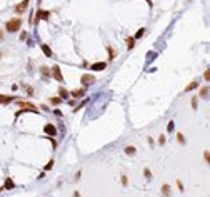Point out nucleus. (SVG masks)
<instances>
[{
  "mask_svg": "<svg viewBox=\"0 0 210 197\" xmlns=\"http://www.w3.org/2000/svg\"><path fill=\"white\" fill-rule=\"evenodd\" d=\"M173 129H175V124H173V120H170V122L167 124V132H172Z\"/></svg>",
  "mask_w": 210,
  "mask_h": 197,
  "instance_id": "obj_26",
  "label": "nucleus"
},
{
  "mask_svg": "<svg viewBox=\"0 0 210 197\" xmlns=\"http://www.w3.org/2000/svg\"><path fill=\"white\" fill-rule=\"evenodd\" d=\"M124 152L127 155H135V154H137V149H135L134 145H127V147L124 149Z\"/></svg>",
  "mask_w": 210,
  "mask_h": 197,
  "instance_id": "obj_15",
  "label": "nucleus"
},
{
  "mask_svg": "<svg viewBox=\"0 0 210 197\" xmlns=\"http://www.w3.org/2000/svg\"><path fill=\"white\" fill-rule=\"evenodd\" d=\"M74 197H80V194H78V192H74Z\"/></svg>",
  "mask_w": 210,
  "mask_h": 197,
  "instance_id": "obj_37",
  "label": "nucleus"
},
{
  "mask_svg": "<svg viewBox=\"0 0 210 197\" xmlns=\"http://www.w3.org/2000/svg\"><path fill=\"white\" fill-rule=\"evenodd\" d=\"M145 27H142V29H138V32H137V35H135V39H140V37H142L143 34H145Z\"/></svg>",
  "mask_w": 210,
  "mask_h": 197,
  "instance_id": "obj_25",
  "label": "nucleus"
},
{
  "mask_svg": "<svg viewBox=\"0 0 210 197\" xmlns=\"http://www.w3.org/2000/svg\"><path fill=\"white\" fill-rule=\"evenodd\" d=\"M27 37H29V35H27V32H22V35H20V39H22V40H25V39H27Z\"/></svg>",
  "mask_w": 210,
  "mask_h": 197,
  "instance_id": "obj_34",
  "label": "nucleus"
},
{
  "mask_svg": "<svg viewBox=\"0 0 210 197\" xmlns=\"http://www.w3.org/2000/svg\"><path fill=\"white\" fill-rule=\"evenodd\" d=\"M143 177L145 179H152V172H150V169H143Z\"/></svg>",
  "mask_w": 210,
  "mask_h": 197,
  "instance_id": "obj_23",
  "label": "nucleus"
},
{
  "mask_svg": "<svg viewBox=\"0 0 210 197\" xmlns=\"http://www.w3.org/2000/svg\"><path fill=\"white\" fill-rule=\"evenodd\" d=\"M203 79L207 80V82H210V69L205 70V74H203Z\"/></svg>",
  "mask_w": 210,
  "mask_h": 197,
  "instance_id": "obj_29",
  "label": "nucleus"
},
{
  "mask_svg": "<svg viewBox=\"0 0 210 197\" xmlns=\"http://www.w3.org/2000/svg\"><path fill=\"white\" fill-rule=\"evenodd\" d=\"M0 190H3V187H0Z\"/></svg>",
  "mask_w": 210,
  "mask_h": 197,
  "instance_id": "obj_39",
  "label": "nucleus"
},
{
  "mask_svg": "<svg viewBox=\"0 0 210 197\" xmlns=\"http://www.w3.org/2000/svg\"><path fill=\"white\" fill-rule=\"evenodd\" d=\"M13 187H15V184L12 182V179H7V182H5L3 189H13Z\"/></svg>",
  "mask_w": 210,
  "mask_h": 197,
  "instance_id": "obj_21",
  "label": "nucleus"
},
{
  "mask_svg": "<svg viewBox=\"0 0 210 197\" xmlns=\"http://www.w3.org/2000/svg\"><path fill=\"white\" fill-rule=\"evenodd\" d=\"M127 47L128 49H134L135 47V37H128L127 39Z\"/></svg>",
  "mask_w": 210,
  "mask_h": 197,
  "instance_id": "obj_18",
  "label": "nucleus"
},
{
  "mask_svg": "<svg viewBox=\"0 0 210 197\" xmlns=\"http://www.w3.org/2000/svg\"><path fill=\"white\" fill-rule=\"evenodd\" d=\"M177 140H179V144H185V137H183V134H182V132L177 134Z\"/></svg>",
  "mask_w": 210,
  "mask_h": 197,
  "instance_id": "obj_24",
  "label": "nucleus"
},
{
  "mask_svg": "<svg viewBox=\"0 0 210 197\" xmlns=\"http://www.w3.org/2000/svg\"><path fill=\"white\" fill-rule=\"evenodd\" d=\"M52 77H54L55 80H58V82H64V75H62L58 65H54V67H52Z\"/></svg>",
  "mask_w": 210,
  "mask_h": 197,
  "instance_id": "obj_4",
  "label": "nucleus"
},
{
  "mask_svg": "<svg viewBox=\"0 0 210 197\" xmlns=\"http://www.w3.org/2000/svg\"><path fill=\"white\" fill-rule=\"evenodd\" d=\"M84 95H85V89H77V90H72V92H70V97L77 98V100L82 98Z\"/></svg>",
  "mask_w": 210,
  "mask_h": 197,
  "instance_id": "obj_7",
  "label": "nucleus"
},
{
  "mask_svg": "<svg viewBox=\"0 0 210 197\" xmlns=\"http://www.w3.org/2000/svg\"><path fill=\"white\" fill-rule=\"evenodd\" d=\"M58 97L62 98V100H65V98L70 97V92H68V90H65L64 87H60V89H58Z\"/></svg>",
  "mask_w": 210,
  "mask_h": 197,
  "instance_id": "obj_13",
  "label": "nucleus"
},
{
  "mask_svg": "<svg viewBox=\"0 0 210 197\" xmlns=\"http://www.w3.org/2000/svg\"><path fill=\"white\" fill-rule=\"evenodd\" d=\"M177 187H179L180 192H183V184H182V180H177Z\"/></svg>",
  "mask_w": 210,
  "mask_h": 197,
  "instance_id": "obj_31",
  "label": "nucleus"
},
{
  "mask_svg": "<svg viewBox=\"0 0 210 197\" xmlns=\"http://www.w3.org/2000/svg\"><path fill=\"white\" fill-rule=\"evenodd\" d=\"M147 3H148V5H150V7H152V0H147Z\"/></svg>",
  "mask_w": 210,
  "mask_h": 197,
  "instance_id": "obj_38",
  "label": "nucleus"
},
{
  "mask_svg": "<svg viewBox=\"0 0 210 197\" xmlns=\"http://www.w3.org/2000/svg\"><path fill=\"white\" fill-rule=\"evenodd\" d=\"M159 145H165V135H160V137H159Z\"/></svg>",
  "mask_w": 210,
  "mask_h": 197,
  "instance_id": "obj_30",
  "label": "nucleus"
},
{
  "mask_svg": "<svg viewBox=\"0 0 210 197\" xmlns=\"http://www.w3.org/2000/svg\"><path fill=\"white\" fill-rule=\"evenodd\" d=\"M40 49H42V52L45 54V57H50V59H52V55H54V54H52V49L48 47L47 44H40Z\"/></svg>",
  "mask_w": 210,
  "mask_h": 197,
  "instance_id": "obj_11",
  "label": "nucleus"
},
{
  "mask_svg": "<svg viewBox=\"0 0 210 197\" xmlns=\"http://www.w3.org/2000/svg\"><path fill=\"white\" fill-rule=\"evenodd\" d=\"M19 105H20V107H23V109H29V112L38 114V107H35V105H33V104H30V102H23V100H20Z\"/></svg>",
  "mask_w": 210,
  "mask_h": 197,
  "instance_id": "obj_5",
  "label": "nucleus"
},
{
  "mask_svg": "<svg viewBox=\"0 0 210 197\" xmlns=\"http://www.w3.org/2000/svg\"><path fill=\"white\" fill-rule=\"evenodd\" d=\"M160 192H162L163 197H170L172 196V187H170V184H163L162 189H160Z\"/></svg>",
  "mask_w": 210,
  "mask_h": 197,
  "instance_id": "obj_8",
  "label": "nucleus"
},
{
  "mask_svg": "<svg viewBox=\"0 0 210 197\" xmlns=\"http://www.w3.org/2000/svg\"><path fill=\"white\" fill-rule=\"evenodd\" d=\"M43 132H45V135L57 137V127H55L54 124H45V125H43Z\"/></svg>",
  "mask_w": 210,
  "mask_h": 197,
  "instance_id": "obj_3",
  "label": "nucleus"
},
{
  "mask_svg": "<svg viewBox=\"0 0 210 197\" xmlns=\"http://www.w3.org/2000/svg\"><path fill=\"white\" fill-rule=\"evenodd\" d=\"M54 114H55V115H58V117H62V112H60L58 109H57V110H54Z\"/></svg>",
  "mask_w": 210,
  "mask_h": 197,
  "instance_id": "obj_35",
  "label": "nucleus"
},
{
  "mask_svg": "<svg viewBox=\"0 0 210 197\" xmlns=\"http://www.w3.org/2000/svg\"><path fill=\"white\" fill-rule=\"evenodd\" d=\"M120 180H122V186H124V187H127V186H128V179H127V176H122V179H120Z\"/></svg>",
  "mask_w": 210,
  "mask_h": 197,
  "instance_id": "obj_28",
  "label": "nucleus"
},
{
  "mask_svg": "<svg viewBox=\"0 0 210 197\" xmlns=\"http://www.w3.org/2000/svg\"><path fill=\"white\" fill-rule=\"evenodd\" d=\"M80 82H82L84 87H88V85H92V84L95 82V77H94L92 74H84V75L80 77Z\"/></svg>",
  "mask_w": 210,
  "mask_h": 197,
  "instance_id": "obj_2",
  "label": "nucleus"
},
{
  "mask_svg": "<svg viewBox=\"0 0 210 197\" xmlns=\"http://www.w3.org/2000/svg\"><path fill=\"white\" fill-rule=\"evenodd\" d=\"M40 74H42L43 77H50V75H52V69H48V67H45V65H42V67H40Z\"/></svg>",
  "mask_w": 210,
  "mask_h": 197,
  "instance_id": "obj_14",
  "label": "nucleus"
},
{
  "mask_svg": "<svg viewBox=\"0 0 210 197\" xmlns=\"http://www.w3.org/2000/svg\"><path fill=\"white\" fill-rule=\"evenodd\" d=\"M209 95H210V87H202L200 92H199V97H202V98H209Z\"/></svg>",
  "mask_w": 210,
  "mask_h": 197,
  "instance_id": "obj_12",
  "label": "nucleus"
},
{
  "mask_svg": "<svg viewBox=\"0 0 210 197\" xmlns=\"http://www.w3.org/2000/svg\"><path fill=\"white\" fill-rule=\"evenodd\" d=\"M48 17H50L48 10H37V20H48Z\"/></svg>",
  "mask_w": 210,
  "mask_h": 197,
  "instance_id": "obj_9",
  "label": "nucleus"
},
{
  "mask_svg": "<svg viewBox=\"0 0 210 197\" xmlns=\"http://www.w3.org/2000/svg\"><path fill=\"white\" fill-rule=\"evenodd\" d=\"M203 160L210 166V150H203Z\"/></svg>",
  "mask_w": 210,
  "mask_h": 197,
  "instance_id": "obj_22",
  "label": "nucleus"
},
{
  "mask_svg": "<svg viewBox=\"0 0 210 197\" xmlns=\"http://www.w3.org/2000/svg\"><path fill=\"white\" fill-rule=\"evenodd\" d=\"M197 87H199V82H197V80H193V82H190V84L185 87V92H190V90L197 89Z\"/></svg>",
  "mask_w": 210,
  "mask_h": 197,
  "instance_id": "obj_16",
  "label": "nucleus"
},
{
  "mask_svg": "<svg viewBox=\"0 0 210 197\" xmlns=\"http://www.w3.org/2000/svg\"><path fill=\"white\" fill-rule=\"evenodd\" d=\"M54 164H55V160H54V159H50V160H48V164L45 166V170H50V169L54 167Z\"/></svg>",
  "mask_w": 210,
  "mask_h": 197,
  "instance_id": "obj_27",
  "label": "nucleus"
},
{
  "mask_svg": "<svg viewBox=\"0 0 210 197\" xmlns=\"http://www.w3.org/2000/svg\"><path fill=\"white\" fill-rule=\"evenodd\" d=\"M60 102H62L60 97H50V104H52V105H58Z\"/></svg>",
  "mask_w": 210,
  "mask_h": 197,
  "instance_id": "obj_20",
  "label": "nucleus"
},
{
  "mask_svg": "<svg viewBox=\"0 0 210 197\" xmlns=\"http://www.w3.org/2000/svg\"><path fill=\"white\" fill-rule=\"evenodd\" d=\"M192 107L197 109V97H192Z\"/></svg>",
  "mask_w": 210,
  "mask_h": 197,
  "instance_id": "obj_32",
  "label": "nucleus"
},
{
  "mask_svg": "<svg viewBox=\"0 0 210 197\" xmlns=\"http://www.w3.org/2000/svg\"><path fill=\"white\" fill-rule=\"evenodd\" d=\"M80 177H82V170L75 172V180H80Z\"/></svg>",
  "mask_w": 210,
  "mask_h": 197,
  "instance_id": "obj_33",
  "label": "nucleus"
},
{
  "mask_svg": "<svg viewBox=\"0 0 210 197\" xmlns=\"http://www.w3.org/2000/svg\"><path fill=\"white\" fill-rule=\"evenodd\" d=\"M20 27H22V20L19 17H13V19H10L7 23H5V30L10 32V34H15V32H19Z\"/></svg>",
  "mask_w": 210,
  "mask_h": 197,
  "instance_id": "obj_1",
  "label": "nucleus"
},
{
  "mask_svg": "<svg viewBox=\"0 0 210 197\" xmlns=\"http://www.w3.org/2000/svg\"><path fill=\"white\" fill-rule=\"evenodd\" d=\"M13 100V97H9V95H0V104H9V102H12Z\"/></svg>",
  "mask_w": 210,
  "mask_h": 197,
  "instance_id": "obj_17",
  "label": "nucleus"
},
{
  "mask_svg": "<svg viewBox=\"0 0 210 197\" xmlns=\"http://www.w3.org/2000/svg\"><path fill=\"white\" fill-rule=\"evenodd\" d=\"M107 69V62H97L90 65V70H105Z\"/></svg>",
  "mask_w": 210,
  "mask_h": 197,
  "instance_id": "obj_10",
  "label": "nucleus"
},
{
  "mask_svg": "<svg viewBox=\"0 0 210 197\" xmlns=\"http://www.w3.org/2000/svg\"><path fill=\"white\" fill-rule=\"evenodd\" d=\"M107 50H108V60H114L115 59V50L110 47V45H107Z\"/></svg>",
  "mask_w": 210,
  "mask_h": 197,
  "instance_id": "obj_19",
  "label": "nucleus"
},
{
  "mask_svg": "<svg viewBox=\"0 0 210 197\" xmlns=\"http://www.w3.org/2000/svg\"><path fill=\"white\" fill-rule=\"evenodd\" d=\"M2 40H3V32L0 30V42H2Z\"/></svg>",
  "mask_w": 210,
  "mask_h": 197,
  "instance_id": "obj_36",
  "label": "nucleus"
},
{
  "mask_svg": "<svg viewBox=\"0 0 210 197\" xmlns=\"http://www.w3.org/2000/svg\"><path fill=\"white\" fill-rule=\"evenodd\" d=\"M29 2L30 0H22L19 5L15 7V12H17V13H23V12L27 10V7H29Z\"/></svg>",
  "mask_w": 210,
  "mask_h": 197,
  "instance_id": "obj_6",
  "label": "nucleus"
}]
</instances>
